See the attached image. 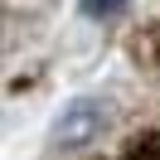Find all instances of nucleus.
Masks as SVG:
<instances>
[{"label": "nucleus", "instance_id": "nucleus-1", "mask_svg": "<svg viewBox=\"0 0 160 160\" xmlns=\"http://www.w3.org/2000/svg\"><path fill=\"white\" fill-rule=\"evenodd\" d=\"M97 121H102V102H92V97L73 102V107L58 117L53 146H58V150H73V146H82V141H92V136H97Z\"/></svg>", "mask_w": 160, "mask_h": 160}, {"label": "nucleus", "instance_id": "nucleus-2", "mask_svg": "<svg viewBox=\"0 0 160 160\" xmlns=\"http://www.w3.org/2000/svg\"><path fill=\"white\" fill-rule=\"evenodd\" d=\"M78 5H82V15H92V20H107V15L126 10V0H78Z\"/></svg>", "mask_w": 160, "mask_h": 160}]
</instances>
